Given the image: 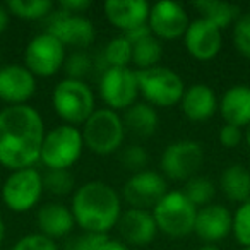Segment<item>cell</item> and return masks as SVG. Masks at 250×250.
<instances>
[{
  "label": "cell",
  "instance_id": "6da1fadb",
  "mask_svg": "<svg viewBox=\"0 0 250 250\" xmlns=\"http://www.w3.org/2000/svg\"><path fill=\"white\" fill-rule=\"evenodd\" d=\"M45 136V120L31 104L0 110V165L11 171L35 168Z\"/></svg>",
  "mask_w": 250,
  "mask_h": 250
},
{
  "label": "cell",
  "instance_id": "7a4b0ae2",
  "mask_svg": "<svg viewBox=\"0 0 250 250\" xmlns=\"http://www.w3.org/2000/svg\"><path fill=\"white\" fill-rule=\"evenodd\" d=\"M76 226L91 235H108L117 228L122 212V195L106 182L91 180L76 188L70 202Z\"/></svg>",
  "mask_w": 250,
  "mask_h": 250
},
{
  "label": "cell",
  "instance_id": "3957f363",
  "mask_svg": "<svg viewBox=\"0 0 250 250\" xmlns=\"http://www.w3.org/2000/svg\"><path fill=\"white\" fill-rule=\"evenodd\" d=\"M81 132L86 149L96 156H110L122 151L127 130L120 113L110 108H96L84 122Z\"/></svg>",
  "mask_w": 250,
  "mask_h": 250
},
{
  "label": "cell",
  "instance_id": "277c9868",
  "mask_svg": "<svg viewBox=\"0 0 250 250\" xmlns=\"http://www.w3.org/2000/svg\"><path fill=\"white\" fill-rule=\"evenodd\" d=\"M52 106L63 124L83 127L96 110V96L87 83L65 77L53 87Z\"/></svg>",
  "mask_w": 250,
  "mask_h": 250
},
{
  "label": "cell",
  "instance_id": "5b68a950",
  "mask_svg": "<svg viewBox=\"0 0 250 250\" xmlns=\"http://www.w3.org/2000/svg\"><path fill=\"white\" fill-rule=\"evenodd\" d=\"M151 212L158 231L170 238H187L194 233L197 208L182 190H168Z\"/></svg>",
  "mask_w": 250,
  "mask_h": 250
},
{
  "label": "cell",
  "instance_id": "8992f818",
  "mask_svg": "<svg viewBox=\"0 0 250 250\" xmlns=\"http://www.w3.org/2000/svg\"><path fill=\"white\" fill-rule=\"evenodd\" d=\"M84 139L79 127L57 125L43 139L40 161L46 170H70L79 161L84 151Z\"/></svg>",
  "mask_w": 250,
  "mask_h": 250
},
{
  "label": "cell",
  "instance_id": "52a82bcc",
  "mask_svg": "<svg viewBox=\"0 0 250 250\" xmlns=\"http://www.w3.org/2000/svg\"><path fill=\"white\" fill-rule=\"evenodd\" d=\"M139 94L154 108H170L180 104L185 93V83L180 74L165 65L136 70Z\"/></svg>",
  "mask_w": 250,
  "mask_h": 250
},
{
  "label": "cell",
  "instance_id": "ba28073f",
  "mask_svg": "<svg viewBox=\"0 0 250 250\" xmlns=\"http://www.w3.org/2000/svg\"><path fill=\"white\" fill-rule=\"evenodd\" d=\"M43 175L36 168L11 171L2 184V202L9 211L24 214L35 209L43 197Z\"/></svg>",
  "mask_w": 250,
  "mask_h": 250
},
{
  "label": "cell",
  "instance_id": "9c48e42d",
  "mask_svg": "<svg viewBox=\"0 0 250 250\" xmlns=\"http://www.w3.org/2000/svg\"><path fill=\"white\" fill-rule=\"evenodd\" d=\"M204 161V149L197 141L180 139L168 144L160 156V173L173 182H187L197 175Z\"/></svg>",
  "mask_w": 250,
  "mask_h": 250
},
{
  "label": "cell",
  "instance_id": "30bf717a",
  "mask_svg": "<svg viewBox=\"0 0 250 250\" xmlns=\"http://www.w3.org/2000/svg\"><path fill=\"white\" fill-rule=\"evenodd\" d=\"M67 48L50 33L35 35L24 48V65L35 77H53L63 69Z\"/></svg>",
  "mask_w": 250,
  "mask_h": 250
},
{
  "label": "cell",
  "instance_id": "8fae6325",
  "mask_svg": "<svg viewBox=\"0 0 250 250\" xmlns=\"http://www.w3.org/2000/svg\"><path fill=\"white\" fill-rule=\"evenodd\" d=\"M45 21V31L55 36L65 48L86 50L96 40V28L84 14H69L55 7Z\"/></svg>",
  "mask_w": 250,
  "mask_h": 250
},
{
  "label": "cell",
  "instance_id": "7c38bea8",
  "mask_svg": "<svg viewBox=\"0 0 250 250\" xmlns=\"http://www.w3.org/2000/svg\"><path fill=\"white\" fill-rule=\"evenodd\" d=\"M98 91L106 108L117 113L125 111L137 103L139 96L136 70L130 67H110L100 76Z\"/></svg>",
  "mask_w": 250,
  "mask_h": 250
},
{
  "label": "cell",
  "instance_id": "4fadbf2b",
  "mask_svg": "<svg viewBox=\"0 0 250 250\" xmlns=\"http://www.w3.org/2000/svg\"><path fill=\"white\" fill-rule=\"evenodd\" d=\"M168 192L167 178L154 170H143L132 173V177L124 184L122 188V201H125L134 209H146L153 211V208L163 199Z\"/></svg>",
  "mask_w": 250,
  "mask_h": 250
},
{
  "label": "cell",
  "instance_id": "5bb4252c",
  "mask_svg": "<svg viewBox=\"0 0 250 250\" xmlns=\"http://www.w3.org/2000/svg\"><path fill=\"white\" fill-rule=\"evenodd\" d=\"M190 19L188 14L177 2H158L151 5L149 18H147V28L151 35L160 42H175L184 38Z\"/></svg>",
  "mask_w": 250,
  "mask_h": 250
},
{
  "label": "cell",
  "instance_id": "9a60e30c",
  "mask_svg": "<svg viewBox=\"0 0 250 250\" xmlns=\"http://www.w3.org/2000/svg\"><path fill=\"white\" fill-rule=\"evenodd\" d=\"M36 93V77L24 63L0 65V101L7 106L28 104Z\"/></svg>",
  "mask_w": 250,
  "mask_h": 250
},
{
  "label": "cell",
  "instance_id": "2e32d148",
  "mask_svg": "<svg viewBox=\"0 0 250 250\" xmlns=\"http://www.w3.org/2000/svg\"><path fill=\"white\" fill-rule=\"evenodd\" d=\"M184 45L188 55L199 62L214 60L223 48L221 29L204 18L190 21L184 35Z\"/></svg>",
  "mask_w": 250,
  "mask_h": 250
},
{
  "label": "cell",
  "instance_id": "e0dca14e",
  "mask_svg": "<svg viewBox=\"0 0 250 250\" xmlns=\"http://www.w3.org/2000/svg\"><path fill=\"white\" fill-rule=\"evenodd\" d=\"M233 228V212L226 206L221 204H208L197 209L194 233L209 245H216L221 240L231 235Z\"/></svg>",
  "mask_w": 250,
  "mask_h": 250
},
{
  "label": "cell",
  "instance_id": "ac0fdd59",
  "mask_svg": "<svg viewBox=\"0 0 250 250\" xmlns=\"http://www.w3.org/2000/svg\"><path fill=\"white\" fill-rule=\"evenodd\" d=\"M149 11L151 5L144 0H108L103 5L104 18L122 35L147 26Z\"/></svg>",
  "mask_w": 250,
  "mask_h": 250
},
{
  "label": "cell",
  "instance_id": "d6986e66",
  "mask_svg": "<svg viewBox=\"0 0 250 250\" xmlns=\"http://www.w3.org/2000/svg\"><path fill=\"white\" fill-rule=\"evenodd\" d=\"M117 229L120 233V238L127 245L134 247H144L149 245L156 235L158 226L153 218V212L146 209H134L129 208L122 212L118 219Z\"/></svg>",
  "mask_w": 250,
  "mask_h": 250
},
{
  "label": "cell",
  "instance_id": "ffe728a7",
  "mask_svg": "<svg viewBox=\"0 0 250 250\" xmlns=\"http://www.w3.org/2000/svg\"><path fill=\"white\" fill-rule=\"evenodd\" d=\"M36 226H38V233L57 242L60 238H67L72 233L76 221L70 208H67L65 204L46 202L40 206L36 211Z\"/></svg>",
  "mask_w": 250,
  "mask_h": 250
},
{
  "label": "cell",
  "instance_id": "44dd1931",
  "mask_svg": "<svg viewBox=\"0 0 250 250\" xmlns=\"http://www.w3.org/2000/svg\"><path fill=\"white\" fill-rule=\"evenodd\" d=\"M180 106L190 122H206L214 117V113L219 110V100L212 87L206 84H194L185 87Z\"/></svg>",
  "mask_w": 250,
  "mask_h": 250
},
{
  "label": "cell",
  "instance_id": "7402d4cb",
  "mask_svg": "<svg viewBox=\"0 0 250 250\" xmlns=\"http://www.w3.org/2000/svg\"><path fill=\"white\" fill-rule=\"evenodd\" d=\"M218 111L221 113L225 124L247 129L250 125V86L236 84L228 87L219 100Z\"/></svg>",
  "mask_w": 250,
  "mask_h": 250
},
{
  "label": "cell",
  "instance_id": "603a6c76",
  "mask_svg": "<svg viewBox=\"0 0 250 250\" xmlns=\"http://www.w3.org/2000/svg\"><path fill=\"white\" fill-rule=\"evenodd\" d=\"M124 125L125 130H129L130 134L141 137V139H147L153 134H156L158 127H160V115H158L156 108L147 104L146 101H137L130 108L124 111Z\"/></svg>",
  "mask_w": 250,
  "mask_h": 250
},
{
  "label": "cell",
  "instance_id": "cb8c5ba5",
  "mask_svg": "<svg viewBox=\"0 0 250 250\" xmlns=\"http://www.w3.org/2000/svg\"><path fill=\"white\" fill-rule=\"evenodd\" d=\"M219 188L228 201L238 206L250 201V170L240 163L226 167L219 175Z\"/></svg>",
  "mask_w": 250,
  "mask_h": 250
},
{
  "label": "cell",
  "instance_id": "d4e9b609",
  "mask_svg": "<svg viewBox=\"0 0 250 250\" xmlns=\"http://www.w3.org/2000/svg\"><path fill=\"white\" fill-rule=\"evenodd\" d=\"M194 7L201 12V18L208 19L209 22L223 29L229 28L236 22L240 18V7L233 4H226V2H212V0H202V2H195Z\"/></svg>",
  "mask_w": 250,
  "mask_h": 250
},
{
  "label": "cell",
  "instance_id": "484cf974",
  "mask_svg": "<svg viewBox=\"0 0 250 250\" xmlns=\"http://www.w3.org/2000/svg\"><path fill=\"white\" fill-rule=\"evenodd\" d=\"M161 57H163V45L153 35H147L146 38L132 43V63L137 67V70L160 65Z\"/></svg>",
  "mask_w": 250,
  "mask_h": 250
},
{
  "label": "cell",
  "instance_id": "4316f807",
  "mask_svg": "<svg viewBox=\"0 0 250 250\" xmlns=\"http://www.w3.org/2000/svg\"><path fill=\"white\" fill-rule=\"evenodd\" d=\"M5 5L11 16L22 21H45L55 9L50 0H9Z\"/></svg>",
  "mask_w": 250,
  "mask_h": 250
},
{
  "label": "cell",
  "instance_id": "83f0119b",
  "mask_svg": "<svg viewBox=\"0 0 250 250\" xmlns=\"http://www.w3.org/2000/svg\"><path fill=\"white\" fill-rule=\"evenodd\" d=\"M101 52L108 67H129L132 63V43L125 35L113 36Z\"/></svg>",
  "mask_w": 250,
  "mask_h": 250
},
{
  "label": "cell",
  "instance_id": "f1b7e54d",
  "mask_svg": "<svg viewBox=\"0 0 250 250\" xmlns=\"http://www.w3.org/2000/svg\"><path fill=\"white\" fill-rule=\"evenodd\" d=\"M182 192L199 209L208 204H212V199L216 195V185L212 184L211 178L202 177V175H195L194 178L185 182V187Z\"/></svg>",
  "mask_w": 250,
  "mask_h": 250
},
{
  "label": "cell",
  "instance_id": "f546056e",
  "mask_svg": "<svg viewBox=\"0 0 250 250\" xmlns=\"http://www.w3.org/2000/svg\"><path fill=\"white\" fill-rule=\"evenodd\" d=\"M43 187L57 197H65L76 192V178L70 170H46L43 175Z\"/></svg>",
  "mask_w": 250,
  "mask_h": 250
},
{
  "label": "cell",
  "instance_id": "4dcf8cb0",
  "mask_svg": "<svg viewBox=\"0 0 250 250\" xmlns=\"http://www.w3.org/2000/svg\"><path fill=\"white\" fill-rule=\"evenodd\" d=\"M62 70L69 79L84 81V77L93 70V55H89L86 50H74L70 55H67Z\"/></svg>",
  "mask_w": 250,
  "mask_h": 250
},
{
  "label": "cell",
  "instance_id": "1f68e13d",
  "mask_svg": "<svg viewBox=\"0 0 250 250\" xmlns=\"http://www.w3.org/2000/svg\"><path fill=\"white\" fill-rule=\"evenodd\" d=\"M231 235L243 249L250 247V201L243 202L236 208L235 214H233Z\"/></svg>",
  "mask_w": 250,
  "mask_h": 250
},
{
  "label": "cell",
  "instance_id": "d6a6232c",
  "mask_svg": "<svg viewBox=\"0 0 250 250\" xmlns=\"http://www.w3.org/2000/svg\"><path fill=\"white\" fill-rule=\"evenodd\" d=\"M120 163L125 170L137 173V171L146 170L147 163H149V156H147V151L143 146L130 144V146H125L120 151Z\"/></svg>",
  "mask_w": 250,
  "mask_h": 250
},
{
  "label": "cell",
  "instance_id": "836d02e7",
  "mask_svg": "<svg viewBox=\"0 0 250 250\" xmlns=\"http://www.w3.org/2000/svg\"><path fill=\"white\" fill-rule=\"evenodd\" d=\"M233 46L243 57L250 59V12L242 14L233 24Z\"/></svg>",
  "mask_w": 250,
  "mask_h": 250
},
{
  "label": "cell",
  "instance_id": "e575fe53",
  "mask_svg": "<svg viewBox=\"0 0 250 250\" xmlns=\"http://www.w3.org/2000/svg\"><path fill=\"white\" fill-rule=\"evenodd\" d=\"M11 250H60L57 242L43 236L42 233H28V235L21 236Z\"/></svg>",
  "mask_w": 250,
  "mask_h": 250
},
{
  "label": "cell",
  "instance_id": "d590c367",
  "mask_svg": "<svg viewBox=\"0 0 250 250\" xmlns=\"http://www.w3.org/2000/svg\"><path fill=\"white\" fill-rule=\"evenodd\" d=\"M218 141L221 146L231 149V147H236L242 144L243 132H242V129H238V127H235V125L225 124L218 132Z\"/></svg>",
  "mask_w": 250,
  "mask_h": 250
},
{
  "label": "cell",
  "instance_id": "8d00e7d4",
  "mask_svg": "<svg viewBox=\"0 0 250 250\" xmlns=\"http://www.w3.org/2000/svg\"><path fill=\"white\" fill-rule=\"evenodd\" d=\"M103 235H91V233H83V235L70 236L63 245V250H93L96 243Z\"/></svg>",
  "mask_w": 250,
  "mask_h": 250
},
{
  "label": "cell",
  "instance_id": "74e56055",
  "mask_svg": "<svg viewBox=\"0 0 250 250\" xmlns=\"http://www.w3.org/2000/svg\"><path fill=\"white\" fill-rule=\"evenodd\" d=\"M57 7L69 14H84L91 7V2L89 0H63Z\"/></svg>",
  "mask_w": 250,
  "mask_h": 250
},
{
  "label": "cell",
  "instance_id": "f35d334b",
  "mask_svg": "<svg viewBox=\"0 0 250 250\" xmlns=\"http://www.w3.org/2000/svg\"><path fill=\"white\" fill-rule=\"evenodd\" d=\"M93 250H130V249H129V245L124 243L122 240L111 238L110 235H103Z\"/></svg>",
  "mask_w": 250,
  "mask_h": 250
},
{
  "label": "cell",
  "instance_id": "ab89813d",
  "mask_svg": "<svg viewBox=\"0 0 250 250\" xmlns=\"http://www.w3.org/2000/svg\"><path fill=\"white\" fill-rule=\"evenodd\" d=\"M9 24H11V12H9L7 5L0 4V35H4L7 31Z\"/></svg>",
  "mask_w": 250,
  "mask_h": 250
},
{
  "label": "cell",
  "instance_id": "60d3db41",
  "mask_svg": "<svg viewBox=\"0 0 250 250\" xmlns=\"http://www.w3.org/2000/svg\"><path fill=\"white\" fill-rule=\"evenodd\" d=\"M5 231H7V228H5V223H4V219L0 218V245H2V242L5 240Z\"/></svg>",
  "mask_w": 250,
  "mask_h": 250
},
{
  "label": "cell",
  "instance_id": "b9f144b4",
  "mask_svg": "<svg viewBox=\"0 0 250 250\" xmlns=\"http://www.w3.org/2000/svg\"><path fill=\"white\" fill-rule=\"evenodd\" d=\"M197 250H223L221 247H218V245H209V243H204L202 247H199Z\"/></svg>",
  "mask_w": 250,
  "mask_h": 250
},
{
  "label": "cell",
  "instance_id": "7bdbcfd3",
  "mask_svg": "<svg viewBox=\"0 0 250 250\" xmlns=\"http://www.w3.org/2000/svg\"><path fill=\"white\" fill-rule=\"evenodd\" d=\"M243 141H245L247 147L250 149V125L245 129V134H243Z\"/></svg>",
  "mask_w": 250,
  "mask_h": 250
},
{
  "label": "cell",
  "instance_id": "ee69618b",
  "mask_svg": "<svg viewBox=\"0 0 250 250\" xmlns=\"http://www.w3.org/2000/svg\"><path fill=\"white\" fill-rule=\"evenodd\" d=\"M0 60H2V52H0Z\"/></svg>",
  "mask_w": 250,
  "mask_h": 250
},
{
  "label": "cell",
  "instance_id": "f6af8a7d",
  "mask_svg": "<svg viewBox=\"0 0 250 250\" xmlns=\"http://www.w3.org/2000/svg\"><path fill=\"white\" fill-rule=\"evenodd\" d=\"M242 250H250V247H249V249H242Z\"/></svg>",
  "mask_w": 250,
  "mask_h": 250
}]
</instances>
